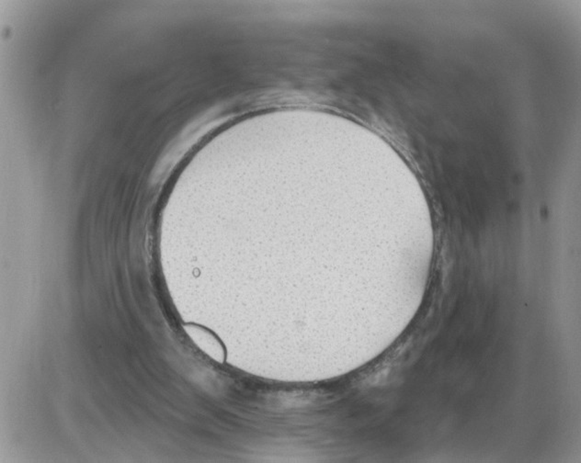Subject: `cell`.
Instances as JSON below:
<instances>
[{"mask_svg": "<svg viewBox=\"0 0 581 463\" xmlns=\"http://www.w3.org/2000/svg\"><path fill=\"white\" fill-rule=\"evenodd\" d=\"M184 330L186 331L192 341L207 354L211 355L212 349H218L219 342H217V337L208 329L195 325V323H186V325H184Z\"/></svg>", "mask_w": 581, "mask_h": 463, "instance_id": "1", "label": "cell"}]
</instances>
